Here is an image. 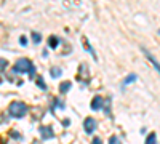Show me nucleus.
I'll return each mask as SVG.
<instances>
[{
    "instance_id": "f257e3e1",
    "label": "nucleus",
    "mask_w": 160,
    "mask_h": 144,
    "mask_svg": "<svg viewBox=\"0 0 160 144\" xmlns=\"http://www.w3.org/2000/svg\"><path fill=\"white\" fill-rule=\"evenodd\" d=\"M8 111H10L11 117H15V119H21V117H24L26 114H28V106H26L24 102H21V101H15V102L10 104Z\"/></svg>"
},
{
    "instance_id": "f03ea898",
    "label": "nucleus",
    "mask_w": 160,
    "mask_h": 144,
    "mask_svg": "<svg viewBox=\"0 0 160 144\" xmlns=\"http://www.w3.org/2000/svg\"><path fill=\"white\" fill-rule=\"evenodd\" d=\"M13 71L15 72H28V74H34V66H32V62L29 59H19L16 64H15V67H13Z\"/></svg>"
},
{
    "instance_id": "7ed1b4c3",
    "label": "nucleus",
    "mask_w": 160,
    "mask_h": 144,
    "mask_svg": "<svg viewBox=\"0 0 160 144\" xmlns=\"http://www.w3.org/2000/svg\"><path fill=\"white\" fill-rule=\"evenodd\" d=\"M83 128H85V132L88 135H91L93 132H95V128H96V120L93 119V117H87L85 122H83Z\"/></svg>"
},
{
    "instance_id": "20e7f679",
    "label": "nucleus",
    "mask_w": 160,
    "mask_h": 144,
    "mask_svg": "<svg viewBox=\"0 0 160 144\" xmlns=\"http://www.w3.org/2000/svg\"><path fill=\"white\" fill-rule=\"evenodd\" d=\"M40 135H42V139H51L55 136L51 127H40Z\"/></svg>"
},
{
    "instance_id": "39448f33",
    "label": "nucleus",
    "mask_w": 160,
    "mask_h": 144,
    "mask_svg": "<svg viewBox=\"0 0 160 144\" xmlns=\"http://www.w3.org/2000/svg\"><path fill=\"white\" fill-rule=\"evenodd\" d=\"M102 102H104V101H102L101 96H95V99L91 101V109H93V111L101 109V107H102Z\"/></svg>"
},
{
    "instance_id": "423d86ee",
    "label": "nucleus",
    "mask_w": 160,
    "mask_h": 144,
    "mask_svg": "<svg viewBox=\"0 0 160 144\" xmlns=\"http://www.w3.org/2000/svg\"><path fill=\"white\" fill-rule=\"evenodd\" d=\"M71 82H64V83H61L59 85V91H61V93H68V91H69V88H71Z\"/></svg>"
},
{
    "instance_id": "0eeeda50",
    "label": "nucleus",
    "mask_w": 160,
    "mask_h": 144,
    "mask_svg": "<svg viewBox=\"0 0 160 144\" xmlns=\"http://www.w3.org/2000/svg\"><path fill=\"white\" fill-rule=\"evenodd\" d=\"M50 74H51V77H55V78H58V77H61L62 71H61L59 67H51V69H50Z\"/></svg>"
},
{
    "instance_id": "6e6552de",
    "label": "nucleus",
    "mask_w": 160,
    "mask_h": 144,
    "mask_svg": "<svg viewBox=\"0 0 160 144\" xmlns=\"http://www.w3.org/2000/svg\"><path fill=\"white\" fill-rule=\"evenodd\" d=\"M146 144H157V135L155 133H151L146 139Z\"/></svg>"
},
{
    "instance_id": "1a4fd4ad",
    "label": "nucleus",
    "mask_w": 160,
    "mask_h": 144,
    "mask_svg": "<svg viewBox=\"0 0 160 144\" xmlns=\"http://www.w3.org/2000/svg\"><path fill=\"white\" fill-rule=\"evenodd\" d=\"M58 43H59V40H58L56 37H50V38H48V45H50L51 48H56Z\"/></svg>"
},
{
    "instance_id": "9d476101",
    "label": "nucleus",
    "mask_w": 160,
    "mask_h": 144,
    "mask_svg": "<svg viewBox=\"0 0 160 144\" xmlns=\"http://www.w3.org/2000/svg\"><path fill=\"white\" fill-rule=\"evenodd\" d=\"M136 78H138V75H136V74H131L130 77H127L125 80H123V85H128V83H131V82H135Z\"/></svg>"
},
{
    "instance_id": "9b49d317",
    "label": "nucleus",
    "mask_w": 160,
    "mask_h": 144,
    "mask_svg": "<svg viewBox=\"0 0 160 144\" xmlns=\"http://www.w3.org/2000/svg\"><path fill=\"white\" fill-rule=\"evenodd\" d=\"M37 85H38L40 88H42V90H47V87H45V82H43V78H42V77H38V78H37Z\"/></svg>"
},
{
    "instance_id": "f8f14e48",
    "label": "nucleus",
    "mask_w": 160,
    "mask_h": 144,
    "mask_svg": "<svg viewBox=\"0 0 160 144\" xmlns=\"http://www.w3.org/2000/svg\"><path fill=\"white\" fill-rule=\"evenodd\" d=\"M32 40H34L35 43H38L40 40H42V37H40V34H37V32H34V34H32Z\"/></svg>"
},
{
    "instance_id": "ddd939ff",
    "label": "nucleus",
    "mask_w": 160,
    "mask_h": 144,
    "mask_svg": "<svg viewBox=\"0 0 160 144\" xmlns=\"http://www.w3.org/2000/svg\"><path fill=\"white\" fill-rule=\"evenodd\" d=\"M109 144H122V142H120V139H118L117 136H112V138L109 139Z\"/></svg>"
},
{
    "instance_id": "4468645a",
    "label": "nucleus",
    "mask_w": 160,
    "mask_h": 144,
    "mask_svg": "<svg viewBox=\"0 0 160 144\" xmlns=\"http://www.w3.org/2000/svg\"><path fill=\"white\" fill-rule=\"evenodd\" d=\"M7 66H8V62H7L5 59H0V71H3Z\"/></svg>"
},
{
    "instance_id": "2eb2a0df",
    "label": "nucleus",
    "mask_w": 160,
    "mask_h": 144,
    "mask_svg": "<svg viewBox=\"0 0 160 144\" xmlns=\"http://www.w3.org/2000/svg\"><path fill=\"white\" fill-rule=\"evenodd\" d=\"M19 43H21L22 47H24V45H28V38H26V37H21V38H19Z\"/></svg>"
},
{
    "instance_id": "dca6fc26",
    "label": "nucleus",
    "mask_w": 160,
    "mask_h": 144,
    "mask_svg": "<svg viewBox=\"0 0 160 144\" xmlns=\"http://www.w3.org/2000/svg\"><path fill=\"white\" fill-rule=\"evenodd\" d=\"M93 144H102L101 138H95V139H93Z\"/></svg>"
}]
</instances>
